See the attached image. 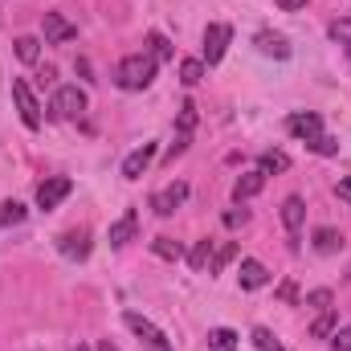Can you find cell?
Here are the masks:
<instances>
[{"mask_svg":"<svg viewBox=\"0 0 351 351\" xmlns=\"http://www.w3.org/2000/svg\"><path fill=\"white\" fill-rule=\"evenodd\" d=\"M258 49H262L265 58H278V62L290 58V41L278 37V33H258Z\"/></svg>","mask_w":351,"mask_h":351,"instance_id":"16","label":"cell"},{"mask_svg":"<svg viewBox=\"0 0 351 351\" xmlns=\"http://www.w3.org/2000/svg\"><path fill=\"white\" fill-rule=\"evenodd\" d=\"M233 254H237V245H225V250H217V254H213V265H208V269H213V274H217V269H225V265L233 262Z\"/></svg>","mask_w":351,"mask_h":351,"instance_id":"32","label":"cell"},{"mask_svg":"<svg viewBox=\"0 0 351 351\" xmlns=\"http://www.w3.org/2000/svg\"><path fill=\"white\" fill-rule=\"evenodd\" d=\"M156 160V143H143V147H135L127 160H123V180H139V176L147 172V164Z\"/></svg>","mask_w":351,"mask_h":351,"instance_id":"11","label":"cell"},{"mask_svg":"<svg viewBox=\"0 0 351 351\" xmlns=\"http://www.w3.org/2000/svg\"><path fill=\"white\" fill-rule=\"evenodd\" d=\"M58 250H62L66 258H86L90 254V233L86 229H70V233H62V237H58Z\"/></svg>","mask_w":351,"mask_h":351,"instance_id":"13","label":"cell"},{"mask_svg":"<svg viewBox=\"0 0 351 351\" xmlns=\"http://www.w3.org/2000/svg\"><path fill=\"white\" fill-rule=\"evenodd\" d=\"M262 188H265V172H258V168H254V172L237 176V184H233V200L241 204V200H250V196H258Z\"/></svg>","mask_w":351,"mask_h":351,"instance_id":"15","label":"cell"},{"mask_svg":"<svg viewBox=\"0 0 351 351\" xmlns=\"http://www.w3.org/2000/svg\"><path fill=\"white\" fill-rule=\"evenodd\" d=\"M147 53H152L156 66H160V62H172V41H168L164 33H147Z\"/></svg>","mask_w":351,"mask_h":351,"instance_id":"19","label":"cell"},{"mask_svg":"<svg viewBox=\"0 0 351 351\" xmlns=\"http://www.w3.org/2000/svg\"><path fill=\"white\" fill-rule=\"evenodd\" d=\"M188 265H192V269H196V274H204V269H208V265H213V241H208V237H204V241H196V245H192V254H188Z\"/></svg>","mask_w":351,"mask_h":351,"instance_id":"20","label":"cell"},{"mask_svg":"<svg viewBox=\"0 0 351 351\" xmlns=\"http://www.w3.org/2000/svg\"><path fill=\"white\" fill-rule=\"evenodd\" d=\"M327 335H335V306L319 311V319L311 323V339H327Z\"/></svg>","mask_w":351,"mask_h":351,"instance_id":"23","label":"cell"},{"mask_svg":"<svg viewBox=\"0 0 351 351\" xmlns=\"http://www.w3.org/2000/svg\"><path fill=\"white\" fill-rule=\"evenodd\" d=\"M245 221H250V213H245V208H229V213H225V229H241Z\"/></svg>","mask_w":351,"mask_h":351,"instance_id":"34","label":"cell"},{"mask_svg":"<svg viewBox=\"0 0 351 351\" xmlns=\"http://www.w3.org/2000/svg\"><path fill=\"white\" fill-rule=\"evenodd\" d=\"M12 102H16V110H21V123H25L29 131H37V127H41V106H37L33 86H29L25 78H12Z\"/></svg>","mask_w":351,"mask_h":351,"instance_id":"3","label":"cell"},{"mask_svg":"<svg viewBox=\"0 0 351 351\" xmlns=\"http://www.w3.org/2000/svg\"><path fill=\"white\" fill-rule=\"evenodd\" d=\"M229 37H233L229 25H208V29H204V62H208V66H217V62L225 58Z\"/></svg>","mask_w":351,"mask_h":351,"instance_id":"6","label":"cell"},{"mask_svg":"<svg viewBox=\"0 0 351 351\" xmlns=\"http://www.w3.org/2000/svg\"><path fill=\"white\" fill-rule=\"evenodd\" d=\"M339 245H343L339 229H331V225L315 229V250H319V254H339Z\"/></svg>","mask_w":351,"mask_h":351,"instance_id":"18","label":"cell"},{"mask_svg":"<svg viewBox=\"0 0 351 351\" xmlns=\"http://www.w3.org/2000/svg\"><path fill=\"white\" fill-rule=\"evenodd\" d=\"M192 127H196V102L188 98V102H180V131L192 135Z\"/></svg>","mask_w":351,"mask_h":351,"instance_id":"30","label":"cell"},{"mask_svg":"<svg viewBox=\"0 0 351 351\" xmlns=\"http://www.w3.org/2000/svg\"><path fill=\"white\" fill-rule=\"evenodd\" d=\"M286 131H290L294 139H306V143H311L315 135H323V119H319L315 110H306V114H290V119H286Z\"/></svg>","mask_w":351,"mask_h":351,"instance_id":"8","label":"cell"},{"mask_svg":"<svg viewBox=\"0 0 351 351\" xmlns=\"http://www.w3.org/2000/svg\"><path fill=\"white\" fill-rule=\"evenodd\" d=\"M331 348H335V351H351V323H348V327H335Z\"/></svg>","mask_w":351,"mask_h":351,"instance_id":"33","label":"cell"},{"mask_svg":"<svg viewBox=\"0 0 351 351\" xmlns=\"http://www.w3.org/2000/svg\"><path fill=\"white\" fill-rule=\"evenodd\" d=\"M16 58H21L25 66H33V62L41 58V41H37V37H16Z\"/></svg>","mask_w":351,"mask_h":351,"instance_id":"26","label":"cell"},{"mask_svg":"<svg viewBox=\"0 0 351 351\" xmlns=\"http://www.w3.org/2000/svg\"><path fill=\"white\" fill-rule=\"evenodd\" d=\"M41 29H45V41L49 45H62V41H74L78 37V25H70L62 12H45L41 16Z\"/></svg>","mask_w":351,"mask_h":351,"instance_id":"7","label":"cell"},{"mask_svg":"<svg viewBox=\"0 0 351 351\" xmlns=\"http://www.w3.org/2000/svg\"><path fill=\"white\" fill-rule=\"evenodd\" d=\"M25 213H29V208H25L21 200H4V204H0V229L21 225V221H25Z\"/></svg>","mask_w":351,"mask_h":351,"instance_id":"25","label":"cell"},{"mask_svg":"<svg viewBox=\"0 0 351 351\" xmlns=\"http://www.w3.org/2000/svg\"><path fill=\"white\" fill-rule=\"evenodd\" d=\"M278 294H282L286 302H298V290H294V282H282V286H278Z\"/></svg>","mask_w":351,"mask_h":351,"instance_id":"36","label":"cell"},{"mask_svg":"<svg viewBox=\"0 0 351 351\" xmlns=\"http://www.w3.org/2000/svg\"><path fill=\"white\" fill-rule=\"evenodd\" d=\"M152 254L164 258V262H180V258H184V245L172 241V237H156V241H152Z\"/></svg>","mask_w":351,"mask_h":351,"instance_id":"21","label":"cell"},{"mask_svg":"<svg viewBox=\"0 0 351 351\" xmlns=\"http://www.w3.org/2000/svg\"><path fill=\"white\" fill-rule=\"evenodd\" d=\"M135 229H139V213H135V208H127V213L110 225V233H106V237H110V245H114V250H123L127 241H135Z\"/></svg>","mask_w":351,"mask_h":351,"instance_id":"9","label":"cell"},{"mask_svg":"<svg viewBox=\"0 0 351 351\" xmlns=\"http://www.w3.org/2000/svg\"><path fill=\"white\" fill-rule=\"evenodd\" d=\"M254 348H258V351H282V343L274 339V331H265V327H254Z\"/></svg>","mask_w":351,"mask_h":351,"instance_id":"29","label":"cell"},{"mask_svg":"<svg viewBox=\"0 0 351 351\" xmlns=\"http://www.w3.org/2000/svg\"><path fill=\"white\" fill-rule=\"evenodd\" d=\"M86 110V94L78 86H58V94H53V114L58 119H78Z\"/></svg>","mask_w":351,"mask_h":351,"instance_id":"5","label":"cell"},{"mask_svg":"<svg viewBox=\"0 0 351 351\" xmlns=\"http://www.w3.org/2000/svg\"><path fill=\"white\" fill-rule=\"evenodd\" d=\"M200 78H204V62H200V58H184V62H180V82H184V86H196Z\"/></svg>","mask_w":351,"mask_h":351,"instance_id":"22","label":"cell"},{"mask_svg":"<svg viewBox=\"0 0 351 351\" xmlns=\"http://www.w3.org/2000/svg\"><path fill=\"white\" fill-rule=\"evenodd\" d=\"M290 168V156L286 152H262V160H258V172H286Z\"/></svg>","mask_w":351,"mask_h":351,"instance_id":"24","label":"cell"},{"mask_svg":"<svg viewBox=\"0 0 351 351\" xmlns=\"http://www.w3.org/2000/svg\"><path fill=\"white\" fill-rule=\"evenodd\" d=\"M335 192H339V200H348L351 204V176H343V180L335 184Z\"/></svg>","mask_w":351,"mask_h":351,"instance_id":"37","label":"cell"},{"mask_svg":"<svg viewBox=\"0 0 351 351\" xmlns=\"http://www.w3.org/2000/svg\"><path fill=\"white\" fill-rule=\"evenodd\" d=\"M241 343V335L233 331V327H217V331H208V351H237Z\"/></svg>","mask_w":351,"mask_h":351,"instance_id":"17","label":"cell"},{"mask_svg":"<svg viewBox=\"0 0 351 351\" xmlns=\"http://www.w3.org/2000/svg\"><path fill=\"white\" fill-rule=\"evenodd\" d=\"M94 351H119V348H114V343H98Z\"/></svg>","mask_w":351,"mask_h":351,"instance_id":"39","label":"cell"},{"mask_svg":"<svg viewBox=\"0 0 351 351\" xmlns=\"http://www.w3.org/2000/svg\"><path fill=\"white\" fill-rule=\"evenodd\" d=\"M74 351H90V348H86V343H78V348H74Z\"/></svg>","mask_w":351,"mask_h":351,"instance_id":"40","label":"cell"},{"mask_svg":"<svg viewBox=\"0 0 351 351\" xmlns=\"http://www.w3.org/2000/svg\"><path fill=\"white\" fill-rule=\"evenodd\" d=\"M331 302H335V294H331L327 286H323V290H311V294H306V306H311V311H331Z\"/></svg>","mask_w":351,"mask_h":351,"instance_id":"28","label":"cell"},{"mask_svg":"<svg viewBox=\"0 0 351 351\" xmlns=\"http://www.w3.org/2000/svg\"><path fill=\"white\" fill-rule=\"evenodd\" d=\"M302 221H306V200H302V196H286V200H282V225H286V233L298 237Z\"/></svg>","mask_w":351,"mask_h":351,"instance_id":"12","label":"cell"},{"mask_svg":"<svg viewBox=\"0 0 351 351\" xmlns=\"http://www.w3.org/2000/svg\"><path fill=\"white\" fill-rule=\"evenodd\" d=\"M114 82L123 90H147L156 82V62H152V53H127V58L119 62V70H114Z\"/></svg>","mask_w":351,"mask_h":351,"instance_id":"1","label":"cell"},{"mask_svg":"<svg viewBox=\"0 0 351 351\" xmlns=\"http://www.w3.org/2000/svg\"><path fill=\"white\" fill-rule=\"evenodd\" d=\"M331 37H335V41H343V45H348V53H351V16H343V21H335V25H331Z\"/></svg>","mask_w":351,"mask_h":351,"instance_id":"31","label":"cell"},{"mask_svg":"<svg viewBox=\"0 0 351 351\" xmlns=\"http://www.w3.org/2000/svg\"><path fill=\"white\" fill-rule=\"evenodd\" d=\"M278 4H282L286 12H298V8H306V0H278Z\"/></svg>","mask_w":351,"mask_h":351,"instance_id":"38","label":"cell"},{"mask_svg":"<svg viewBox=\"0 0 351 351\" xmlns=\"http://www.w3.org/2000/svg\"><path fill=\"white\" fill-rule=\"evenodd\" d=\"M70 192H74V180H70V176H49V180L37 188V208L49 213V208H58Z\"/></svg>","mask_w":351,"mask_h":351,"instance_id":"4","label":"cell"},{"mask_svg":"<svg viewBox=\"0 0 351 351\" xmlns=\"http://www.w3.org/2000/svg\"><path fill=\"white\" fill-rule=\"evenodd\" d=\"M269 282V269L258 258H241V290H262Z\"/></svg>","mask_w":351,"mask_h":351,"instance_id":"14","label":"cell"},{"mask_svg":"<svg viewBox=\"0 0 351 351\" xmlns=\"http://www.w3.org/2000/svg\"><path fill=\"white\" fill-rule=\"evenodd\" d=\"M123 323H127V327H131V331L139 335V343H143L147 351H172L168 335H164V331H160V327H156L152 319H143L139 311H127V315H123Z\"/></svg>","mask_w":351,"mask_h":351,"instance_id":"2","label":"cell"},{"mask_svg":"<svg viewBox=\"0 0 351 351\" xmlns=\"http://www.w3.org/2000/svg\"><path fill=\"white\" fill-rule=\"evenodd\" d=\"M188 139H192V135H184V131L176 135V143L168 147V160H176V156H184V152H188Z\"/></svg>","mask_w":351,"mask_h":351,"instance_id":"35","label":"cell"},{"mask_svg":"<svg viewBox=\"0 0 351 351\" xmlns=\"http://www.w3.org/2000/svg\"><path fill=\"white\" fill-rule=\"evenodd\" d=\"M184 196H188V184H168L164 192H156V196H152V208H156L160 217H172L176 208L184 204Z\"/></svg>","mask_w":351,"mask_h":351,"instance_id":"10","label":"cell"},{"mask_svg":"<svg viewBox=\"0 0 351 351\" xmlns=\"http://www.w3.org/2000/svg\"><path fill=\"white\" fill-rule=\"evenodd\" d=\"M306 147H311L315 156H335V152H339V139H331V135H315Z\"/></svg>","mask_w":351,"mask_h":351,"instance_id":"27","label":"cell"}]
</instances>
